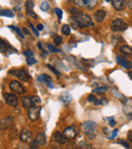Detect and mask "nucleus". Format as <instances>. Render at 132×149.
Wrapping results in <instances>:
<instances>
[{
	"label": "nucleus",
	"mask_w": 132,
	"mask_h": 149,
	"mask_svg": "<svg viewBox=\"0 0 132 149\" xmlns=\"http://www.w3.org/2000/svg\"><path fill=\"white\" fill-rule=\"evenodd\" d=\"M71 21L74 22L76 24V26H78L79 28H89L94 26L91 17L87 15H85V13H81V15H73Z\"/></svg>",
	"instance_id": "obj_1"
},
{
	"label": "nucleus",
	"mask_w": 132,
	"mask_h": 149,
	"mask_svg": "<svg viewBox=\"0 0 132 149\" xmlns=\"http://www.w3.org/2000/svg\"><path fill=\"white\" fill-rule=\"evenodd\" d=\"M82 127V130L85 135L89 139L93 140L95 139L96 134H97V124L93 120H85V123H82L81 125Z\"/></svg>",
	"instance_id": "obj_2"
},
{
	"label": "nucleus",
	"mask_w": 132,
	"mask_h": 149,
	"mask_svg": "<svg viewBox=\"0 0 132 149\" xmlns=\"http://www.w3.org/2000/svg\"><path fill=\"white\" fill-rule=\"evenodd\" d=\"M21 102H23V106L27 109H29L32 106H37L41 103V99L38 96H25V97L21 98Z\"/></svg>",
	"instance_id": "obj_3"
},
{
	"label": "nucleus",
	"mask_w": 132,
	"mask_h": 149,
	"mask_svg": "<svg viewBox=\"0 0 132 149\" xmlns=\"http://www.w3.org/2000/svg\"><path fill=\"white\" fill-rule=\"evenodd\" d=\"M128 28V25L121 19H116L112 22L111 24V30L113 32H123Z\"/></svg>",
	"instance_id": "obj_4"
},
{
	"label": "nucleus",
	"mask_w": 132,
	"mask_h": 149,
	"mask_svg": "<svg viewBox=\"0 0 132 149\" xmlns=\"http://www.w3.org/2000/svg\"><path fill=\"white\" fill-rule=\"evenodd\" d=\"M0 52L1 53H4L6 55H9V54L12 53H16V49H14L13 47H11L8 43H7L5 40L0 39Z\"/></svg>",
	"instance_id": "obj_5"
},
{
	"label": "nucleus",
	"mask_w": 132,
	"mask_h": 149,
	"mask_svg": "<svg viewBox=\"0 0 132 149\" xmlns=\"http://www.w3.org/2000/svg\"><path fill=\"white\" fill-rule=\"evenodd\" d=\"M9 74H13L14 77H16L19 80H21V81H29L30 79H31V77H30V74H28L27 72H25V70H9Z\"/></svg>",
	"instance_id": "obj_6"
},
{
	"label": "nucleus",
	"mask_w": 132,
	"mask_h": 149,
	"mask_svg": "<svg viewBox=\"0 0 132 149\" xmlns=\"http://www.w3.org/2000/svg\"><path fill=\"white\" fill-rule=\"evenodd\" d=\"M14 118L12 116H7L0 120V131H6L12 126Z\"/></svg>",
	"instance_id": "obj_7"
},
{
	"label": "nucleus",
	"mask_w": 132,
	"mask_h": 149,
	"mask_svg": "<svg viewBox=\"0 0 132 149\" xmlns=\"http://www.w3.org/2000/svg\"><path fill=\"white\" fill-rule=\"evenodd\" d=\"M42 108L40 106H32L28 109V116L32 122H35L40 118V112Z\"/></svg>",
	"instance_id": "obj_8"
},
{
	"label": "nucleus",
	"mask_w": 132,
	"mask_h": 149,
	"mask_svg": "<svg viewBox=\"0 0 132 149\" xmlns=\"http://www.w3.org/2000/svg\"><path fill=\"white\" fill-rule=\"evenodd\" d=\"M63 134L68 140H73V139L76 138L77 134H78V131H77V129L74 126H69L64 129Z\"/></svg>",
	"instance_id": "obj_9"
},
{
	"label": "nucleus",
	"mask_w": 132,
	"mask_h": 149,
	"mask_svg": "<svg viewBox=\"0 0 132 149\" xmlns=\"http://www.w3.org/2000/svg\"><path fill=\"white\" fill-rule=\"evenodd\" d=\"M4 100L9 106H12V107H16L19 105V99H17L16 95L12 93H5L3 95Z\"/></svg>",
	"instance_id": "obj_10"
},
{
	"label": "nucleus",
	"mask_w": 132,
	"mask_h": 149,
	"mask_svg": "<svg viewBox=\"0 0 132 149\" xmlns=\"http://www.w3.org/2000/svg\"><path fill=\"white\" fill-rule=\"evenodd\" d=\"M9 88H10V90L12 92H14V93H16V94H19V95L25 94V89L23 88V86L17 81H11L10 84H9Z\"/></svg>",
	"instance_id": "obj_11"
},
{
	"label": "nucleus",
	"mask_w": 132,
	"mask_h": 149,
	"mask_svg": "<svg viewBox=\"0 0 132 149\" xmlns=\"http://www.w3.org/2000/svg\"><path fill=\"white\" fill-rule=\"evenodd\" d=\"M32 136H33L32 131L29 130V129L23 128L21 129V133H19V140L23 143H29L32 140Z\"/></svg>",
	"instance_id": "obj_12"
},
{
	"label": "nucleus",
	"mask_w": 132,
	"mask_h": 149,
	"mask_svg": "<svg viewBox=\"0 0 132 149\" xmlns=\"http://www.w3.org/2000/svg\"><path fill=\"white\" fill-rule=\"evenodd\" d=\"M73 2L78 6L91 8L98 3V0H73Z\"/></svg>",
	"instance_id": "obj_13"
},
{
	"label": "nucleus",
	"mask_w": 132,
	"mask_h": 149,
	"mask_svg": "<svg viewBox=\"0 0 132 149\" xmlns=\"http://www.w3.org/2000/svg\"><path fill=\"white\" fill-rule=\"evenodd\" d=\"M38 81L41 82V83H44L48 88H50V89H52V88L54 87L53 83H52L51 78H50L49 76H48V74H40L39 77H38Z\"/></svg>",
	"instance_id": "obj_14"
},
{
	"label": "nucleus",
	"mask_w": 132,
	"mask_h": 149,
	"mask_svg": "<svg viewBox=\"0 0 132 149\" xmlns=\"http://www.w3.org/2000/svg\"><path fill=\"white\" fill-rule=\"evenodd\" d=\"M53 138L58 144H66V143H67V140H68V139L64 136L63 133L59 132V131H56V132L54 133Z\"/></svg>",
	"instance_id": "obj_15"
},
{
	"label": "nucleus",
	"mask_w": 132,
	"mask_h": 149,
	"mask_svg": "<svg viewBox=\"0 0 132 149\" xmlns=\"http://www.w3.org/2000/svg\"><path fill=\"white\" fill-rule=\"evenodd\" d=\"M59 101L64 105H68L71 101H72V96L70 95L69 92H63L61 95L59 96Z\"/></svg>",
	"instance_id": "obj_16"
},
{
	"label": "nucleus",
	"mask_w": 132,
	"mask_h": 149,
	"mask_svg": "<svg viewBox=\"0 0 132 149\" xmlns=\"http://www.w3.org/2000/svg\"><path fill=\"white\" fill-rule=\"evenodd\" d=\"M112 5L117 11H121L125 8L126 0H112Z\"/></svg>",
	"instance_id": "obj_17"
},
{
	"label": "nucleus",
	"mask_w": 132,
	"mask_h": 149,
	"mask_svg": "<svg viewBox=\"0 0 132 149\" xmlns=\"http://www.w3.org/2000/svg\"><path fill=\"white\" fill-rule=\"evenodd\" d=\"M116 61H117V63H119L120 65L127 68V70H130V68H132V62L127 59H125V58L121 57V56H116Z\"/></svg>",
	"instance_id": "obj_18"
},
{
	"label": "nucleus",
	"mask_w": 132,
	"mask_h": 149,
	"mask_svg": "<svg viewBox=\"0 0 132 149\" xmlns=\"http://www.w3.org/2000/svg\"><path fill=\"white\" fill-rule=\"evenodd\" d=\"M106 11L103 10V9H100V10H97L95 13V15H94V19H95L96 22H98V23H102V22L105 19L106 17Z\"/></svg>",
	"instance_id": "obj_19"
},
{
	"label": "nucleus",
	"mask_w": 132,
	"mask_h": 149,
	"mask_svg": "<svg viewBox=\"0 0 132 149\" xmlns=\"http://www.w3.org/2000/svg\"><path fill=\"white\" fill-rule=\"evenodd\" d=\"M119 50L124 56H132V48L130 47V46L122 45V46H120Z\"/></svg>",
	"instance_id": "obj_20"
},
{
	"label": "nucleus",
	"mask_w": 132,
	"mask_h": 149,
	"mask_svg": "<svg viewBox=\"0 0 132 149\" xmlns=\"http://www.w3.org/2000/svg\"><path fill=\"white\" fill-rule=\"evenodd\" d=\"M36 141H37L40 145H45L46 144V135H45V133H43V132L39 133V134L37 135V137H36Z\"/></svg>",
	"instance_id": "obj_21"
},
{
	"label": "nucleus",
	"mask_w": 132,
	"mask_h": 149,
	"mask_svg": "<svg viewBox=\"0 0 132 149\" xmlns=\"http://www.w3.org/2000/svg\"><path fill=\"white\" fill-rule=\"evenodd\" d=\"M0 15L7 17H14V13L10 9H3V10L0 9Z\"/></svg>",
	"instance_id": "obj_22"
},
{
	"label": "nucleus",
	"mask_w": 132,
	"mask_h": 149,
	"mask_svg": "<svg viewBox=\"0 0 132 149\" xmlns=\"http://www.w3.org/2000/svg\"><path fill=\"white\" fill-rule=\"evenodd\" d=\"M79 148L80 149H95L94 148V145L91 143L85 142V141H81L79 143Z\"/></svg>",
	"instance_id": "obj_23"
},
{
	"label": "nucleus",
	"mask_w": 132,
	"mask_h": 149,
	"mask_svg": "<svg viewBox=\"0 0 132 149\" xmlns=\"http://www.w3.org/2000/svg\"><path fill=\"white\" fill-rule=\"evenodd\" d=\"M61 31L65 36H69V35H70V32H71L70 26H69V25H63V26H62Z\"/></svg>",
	"instance_id": "obj_24"
},
{
	"label": "nucleus",
	"mask_w": 132,
	"mask_h": 149,
	"mask_svg": "<svg viewBox=\"0 0 132 149\" xmlns=\"http://www.w3.org/2000/svg\"><path fill=\"white\" fill-rule=\"evenodd\" d=\"M25 7L27 9V13L28 11H33V8H34V2L32 0H27L25 3Z\"/></svg>",
	"instance_id": "obj_25"
},
{
	"label": "nucleus",
	"mask_w": 132,
	"mask_h": 149,
	"mask_svg": "<svg viewBox=\"0 0 132 149\" xmlns=\"http://www.w3.org/2000/svg\"><path fill=\"white\" fill-rule=\"evenodd\" d=\"M107 92V88L102 86V87H98L94 89V93H98V94H105Z\"/></svg>",
	"instance_id": "obj_26"
},
{
	"label": "nucleus",
	"mask_w": 132,
	"mask_h": 149,
	"mask_svg": "<svg viewBox=\"0 0 132 149\" xmlns=\"http://www.w3.org/2000/svg\"><path fill=\"white\" fill-rule=\"evenodd\" d=\"M16 128H15L14 126L12 127V128L10 129V132H9V136H8V138L10 139V140H13L14 139V137L16 136Z\"/></svg>",
	"instance_id": "obj_27"
},
{
	"label": "nucleus",
	"mask_w": 132,
	"mask_h": 149,
	"mask_svg": "<svg viewBox=\"0 0 132 149\" xmlns=\"http://www.w3.org/2000/svg\"><path fill=\"white\" fill-rule=\"evenodd\" d=\"M39 146H40V144L36 141V139H35V140H33V141L30 142L29 149H39Z\"/></svg>",
	"instance_id": "obj_28"
},
{
	"label": "nucleus",
	"mask_w": 132,
	"mask_h": 149,
	"mask_svg": "<svg viewBox=\"0 0 132 149\" xmlns=\"http://www.w3.org/2000/svg\"><path fill=\"white\" fill-rule=\"evenodd\" d=\"M9 29L12 30V31H14L15 33H16L17 35H19L21 38H23V34L21 33V30H19L17 27H14V26H9Z\"/></svg>",
	"instance_id": "obj_29"
},
{
	"label": "nucleus",
	"mask_w": 132,
	"mask_h": 149,
	"mask_svg": "<svg viewBox=\"0 0 132 149\" xmlns=\"http://www.w3.org/2000/svg\"><path fill=\"white\" fill-rule=\"evenodd\" d=\"M47 66H48V68H49L50 70H52V72H53L54 74H55L56 76H57V77H60V76H61V74H60L59 70H57L55 68H54V66H52L51 64H47Z\"/></svg>",
	"instance_id": "obj_30"
},
{
	"label": "nucleus",
	"mask_w": 132,
	"mask_h": 149,
	"mask_svg": "<svg viewBox=\"0 0 132 149\" xmlns=\"http://www.w3.org/2000/svg\"><path fill=\"white\" fill-rule=\"evenodd\" d=\"M49 8H50V5L47 1H43V2L41 3V9L43 11H47Z\"/></svg>",
	"instance_id": "obj_31"
},
{
	"label": "nucleus",
	"mask_w": 132,
	"mask_h": 149,
	"mask_svg": "<svg viewBox=\"0 0 132 149\" xmlns=\"http://www.w3.org/2000/svg\"><path fill=\"white\" fill-rule=\"evenodd\" d=\"M67 149H78L79 147L77 146V144L75 142H73V141H71V142H69L68 144H67V147H66Z\"/></svg>",
	"instance_id": "obj_32"
},
{
	"label": "nucleus",
	"mask_w": 132,
	"mask_h": 149,
	"mask_svg": "<svg viewBox=\"0 0 132 149\" xmlns=\"http://www.w3.org/2000/svg\"><path fill=\"white\" fill-rule=\"evenodd\" d=\"M70 13L72 15H81V11L78 10L77 8H75V7H72V8H70Z\"/></svg>",
	"instance_id": "obj_33"
},
{
	"label": "nucleus",
	"mask_w": 132,
	"mask_h": 149,
	"mask_svg": "<svg viewBox=\"0 0 132 149\" xmlns=\"http://www.w3.org/2000/svg\"><path fill=\"white\" fill-rule=\"evenodd\" d=\"M47 47H48V50L51 52H59V50H58L54 45H52V44H48Z\"/></svg>",
	"instance_id": "obj_34"
},
{
	"label": "nucleus",
	"mask_w": 132,
	"mask_h": 149,
	"mask_svg": "<svg viewBox=\"0 0 132 149\" xmlns=\"http://www.w3.org/2000/svg\"><path fill=\"white\" fill-rule=\"evenodd\" d=\"M37 62V60L35 59L34 57H27V63L29 65H32V64H35Z\"/></svg>",
	"instance_id": "obj_35"
},
{
	"label": "nucleus",
	"mask_w": 132,
	"mask_h": 149,
	"mask_svg": "<svg viewBox=\"0 0 132 149\" xmlns=\"http://www.w3.org/2000/svg\"><path fill=\"white\" fill-rule=\"evenodd\" d=\"M29 26H30V28H31V29H32V31H33V33L35 34V35L37 36V37H39V35H40V34H39V32H38V30L36 29V28L34 27V26L32 25L31 23H29Z\"/></svg>",
	"instance_id": "obj_36"
},
{
	"label": "nucleus",
	"mask_w": 132,
	"mask_h": 149,
	"mask_svg": "<svg viewBox=\"0 0 132 149\" xmlns=\"http://www.w3.org/2000/svg\"><path fill=\"white\" fill-rule=\"evenodd\" d=\"M55 13H56V15H57L58 19H59V21H61V19H62V10L60 8H55Z\"/></svg>",
	"instance_id": "obj_37"
},
{
	"label": "nucleus",
	"mask_w": 132,
	"mask_h": 149,
	"mask_svg": "<svg viewBox=\"0 0 132 149\" xmlns=\"http://www.w3.org/2000/svg\"><path fill=\"white\" fill-rule=\"evenodd\" d=\"M54 42H55L56 44H61L62 43V38L60 37V36H55V38H54Z\"/></svg>",
	"instance_id": "obj_38"
},
{
	"label": "nucleus",
	"mask_w": 132,
	"mask_h": 149,
	"mask_svg": "<svg viewBox=\"0 0 132 149\" xmlns=\"http://www.w3.org/2000/svg\"><path fill=\"white\" fill-rule=\"evenodd\" d=\"M119 143L121 145H123L125 148H127V149H129L130 148V145H129V143H127L126 141H123V140H119Z\"/></svg>",
	"instance_id": "obj_39"
},
{
	"label": "nucleus",
	"mask_w": 132,
	"mask_h": 149,
	"mask_svg": "<svg viewBox=\"0 0 132 149\" xmlns=\"http://www.w3.org/2000/svg\"><path fill=\"white\" fill-rule=\"evenodd\" d=\"M28 15H29V17H31L32 19H38V15H36L35 13H33V11H28Z\"/></svg>",
	"instance_id": "obj_40"
},
{
	"label": "nucleus",
	"mask_w": 132,
	"mask_h": 149,
	"mask_svg": "<svg viewBox=\"0 0 132 149\" xmlns=\"http://www.w3.org/2000/svg\"><path fill=\"white\" fill-rule=\"evenodd\" d=\"M23 54H25L27 57H33V51L32 50H27V51H23Z\"/></svg>",
	"instance_id": "obj_41"
},
{
	"label": "nucleus",
	"mask_w": 132,
	"mask_h": 149,
	"mask_svg": "<svg viewBox=\"0 0 132 149\" xmlns=\"http://www.w3.org/2000/svg\"><path fill=\"white\" fill-rule=\"evenodd\" d=\"M108 120H109V124L111 127H115L116 126V120H114L113 118H108Z\"/></svg>",
	"instance_id": "obj_42"
},
{
	"label": "nucleus",
	"mask_w": 132,
	"mask_h": 149,
	"mask_svg": "<svg viewBox=\"0 0 132 149\" xmlns=\"http://www.w3.org/2000/svg\"><path fill=\"white\" fill-rule=\"evenodd\" d=\"M97 99V98L95 97V95H93V94H91V95H89V97H87V100H89V102H95V100Z\"/></svg>",
	"instance_id": "obj_43"
},
{
	"label": "nucleus",
	"mask_w": 132,
	"mask_h": 149,
	"mask_svg": "<svg viewBox=\"0 0 132 149\" xmlns=\"http://www.w3.org/2000/svg\"><path fill=\"white\" fill-rule=\"evenodd\" d=\"M117 135H118V130L116 129V130L113 131V134H112V136L110 137V139H115L116 137H117Z\"/></svg>",
	"instance_id": "obj_44"
},
{
	"label": "nucleus",
	"mask_w": 132,
	"mask_h": 149,
	"mask_svg": "<svg viewBox=\"0 0 132 149\" xmlns=\"http://www.w3.org/2000/svg\"><path fill=\"white\" fill-rule=\"evenodd\" d=\"M128 141H129L130 143H132V131H129V133H128Z\"/></svg>",
	"instance_id": "obj_45"
},
{
	"label": "nucleus",
	"mask_w": 132,
	"mask_h": 149,
	"mask_svg": "<svg viewBox=\"0 0 132 149\" xmlns=\"http://www.w3.org/2000/svg\"><path fill=\"white\" fill-rule=\"evenodd\" d=\"M43 29H44V26L42 25V24H39V25L37 26V30H38V31H42Z\"/></svg>",
	"instance_id": "obj_46"
},
{
	"label": "nucleus",
	"mask_w": 132,
	"mask_h": 149,
	"mask_svg": "<svg viewBox=\"0 0 132 149\" xmlns=\"http://www.w3.org/2000/svg\"><path fill=\"white\" fill-rule=\"evenodd\" d=\"M127 6H128V8H129V9H132V0H129V1H128Z\"/></svg>",
	"instance_id": "obj_47"
},
{
	"label": "nucleus",
	"mask_w": 132,
	"mask_h": 149,
	"mask_svg": "<svg viewBox=\"0 0 132 149\" xmlns=\"http://www.w3.org/2000/svg\"><path fill=\"white\" fill-rule=\"evenodd\" d=\"M23 34H27V35H30V31L27 29V28H25V29H23Z\"/></svg>",
	"instance_id": "obj_48"
},
{
	"label": "nucleus",
	"mask_w": 132,
	"mask_h": 149,
	"mask_svg": "<svg viewBox=\"0 0 132 149\" xmlns=\"http://www.w3.org/2000/svg\"><path fill=\"white\" fill-rule=\"evenodd\" d=\"M42 56L46 57V56H47V52H42Z\"/></svg>",
	"instance_id": "obj_49"
},
{
	"label": "nucleus",
	"mask_w": 132,
	"mask_h": 149,
	"mask_svg": "<svg viewBox=\"0 0 132 149\" xmlns=\"http://www.w3.org/2000/svg\"><path fill=\"white\" fill-rule=\"evenodd\" d=\"M128 74H129V78H130V79H132V70H131V72H130Z\"/></svg>",
	"instance_id": "obj_50"
},
{
	"label": "nucleus",
	"mask_w": 132,
	"mask_h": 149,
	"mask_svg": "<svg viewBox=\"0 0 132 149\" xmlns=\"http://www.w3.org/2000/svg\"><path fill=\"white\" fill-rule=\"evenodd\" d=\"M38 46H39V48H40V49H43V47H42V44H41V43H39V44H38Z\"/></svg>",
	"instance_id": "obj_51"
},
{
	"label": "nucleus",
	"mask_w": 132,
	"mask_h": 149,
	"mask_svg": "<svg viewBox=\"0 0 132 149\" xmlns=\"http://www.w3.org/2000/svg\"><path fill=\"white\" fill-rule=\"evenodd\" d=\"M53 149H61V148H60V147H56V146H55V147H54Z\"/></svg>",
	"instance_id": "obj_52"
},
{
	"label": "nucleus",
	"mask_w": 132,
	"mask_h": 149,
	"mask_svg": "<svg viewBox=\"0 0 132 149\" xmlns=\"http://www.w3.org/2000/svg\"><path fill=\"white\" fill-rule=\"evenodd\" d=\"M129 118H131V120H132V113H129Z\"/></svg>",
	"instance_id": "obj_53"
},
{
	"label": "nucleus",
	"mask_w": 132,
	"mask_h": 149,
	"mask_svg": "<svg viewBox=\"0 0 132 149\" xmlns=\"http://www.w3.org/2000/svg\"><path fill=\"white\" fill-rule=\"evenodd\" d=\"M105 1H106V2H111L112 0H105Z\"/></svg>",
	"instance_id": "obj_54"
}]
</instances>
